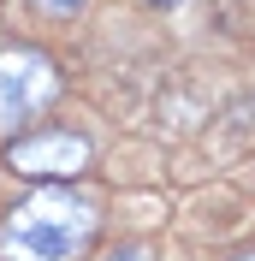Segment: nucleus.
Returning a JSON list of instances; mask_svg holds the SVG:
<instances>
[{
    "label": "nucleus",
    "mask_w": 255,
    "mask_h": 261,
    "mask_svg": "<svg viewBox=\"0 0 255 261\" xmlns=\"http://www.w3.org/2000/svg\"><path fill=\"white\" fill-rule=\"evenodd\" d=\"M30 6H36V12H48V18H78L89 0H30Z\"/></svg>",
    "instance_id": "nucleus-4"
},
{
    "label": "nucleus",
    "mask_w": 255,
    "mask_h": 261,
    "mask_svg": "<svg viewBox=\"0 0 255 261\" xmlns=\"http://www.w3.org/2000/svg\"><path fill=\"white\" fill-rule=\"evenodd\" d=\"M107 261H148V244H119Z\"/></svg>",
    "instance_id": "nucleus-5"
},
{
    "label": "nucleus",
    "mask_w": 255,
    "mask_h": 261,
    "mask_svg": "<svg viewBox=\"0 0 255 261\" xmlns=\"http://www.w3.org/2000/svg\"><path fill=\"white\" fill-rule=\"evenodd\" d=\"M148 6H160V12H166V6H178V0H148Z\"/></svg>",
    "instance_id": "nucleus-6"
},
{
    "label": "nucleus",
    "mask_w": 255,
    "mask_h": 261,
    "mask_svg": "<svg viewBox=\"0 0 255 261\" xmlns=\"http://www.w3.org/2000/svg\"><path fill=\"white\" fill-rule=\"evenodd\" d=\"M60 95V65L42 48H6L0 54V130H18Z\"/></svg>",
    "instance_id": "nucleus-2"
},
{
    "label": "nucleus",
    "mask_w": 255,
    "mask_h": 261,
    "mask_svg": "<svg viewBox=\"0 0 255 261\" xmlns=\"http://www.w3.org/2000/svg\"><path fill=\"white\" fill-rule=\"evenodd\" d=\"M6 166L18 178H36V184H71L89 172V137L78 130H24L18 143H6Z\"/></svg>",
    "instance_id": "nucleus-3"
},
{
    "label": "nucleus",
    "mask_w": 255,
    "mask_h": 261,
    "mask_svg": "<svg viewBox=\"0 0 255 261\" xmlns=\"http://www.w3.org/2000/svg\"><path fill=\"white\" fill-rule=\"evenodd\" d=\"M101 231V202L42 190L0 220V261H78Z\"/></svg>",
    "instance_id": "nucleus-1"
},
{
    "label": "nucleus",
    "mask_w": 255,
    "mask_h": 261,
    "mask_svg": "<svg viewBox=\"0 0 255 261\" xmlns=\"http://www.w3.org/2000/svg\"><path fill=\"white\" fill-rule=\"evenodd\" d=\"M232 261H255V249H243V255H232Z\"/></svg>",
    "instance_id": "nucleus-7"
}]
</instances>
